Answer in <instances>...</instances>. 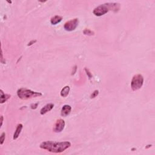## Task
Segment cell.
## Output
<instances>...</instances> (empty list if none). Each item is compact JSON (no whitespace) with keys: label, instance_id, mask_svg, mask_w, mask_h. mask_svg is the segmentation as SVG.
<instances>
[{"label":"cell","instance_id":"6da1fadb","mask_svg":"<svg viewBox=\"0 0 155 155\" xmlns=\"http://www.w3.org/2000/svg\"><path fill=\"white\" fill-rule=\"evenodd\" d=\"M71 146V143L68 141L64 142H55V141H45L40 144V148L48 152L60 153L64 152L65 150Z\"/></svg>","mask_w":155,"mask_h":155},{"label":"cell","instance_id":"7a4b0ae2","mask_svg":"<svg viewBox=\"0 0 155 155\" xmlns=\"http://www.w3.org/2000/svg\"><path fill=\"white\" fill-rule=\"evenodd\" d=\"M119 9V4L118 3H106L101 4L93 10V14L97 16H102L112 10L114 12H117Z\"/></svg>","mask_w":155,"mask_h":155},{"label":"cell","instance_id":"3957f363","mask_svg":"<svg viewBox=\"0 0 155 155\" xmlns=\"http://www.w3.org/2000/svg\"><path fill=\"white\" fill-rule=\"evenodd\" d=\"M17 95L20 99L26 100V99L32 98V97L41 96L43 94L40 92H36V91H32L31 90L21 88L17 91Z\"/></svg>","mask_w":155,"mask_h":155},{"label":"cell","instance_id":"277c9868","mask_svg":"<svg viewBox=\"0 0 155 155\" xmlns=\"http://www.w3.org/2000/svg\"><path fill=\"white\" fill-rule=\"evenodd\" d=\"M143 84V78L141 74H135L131 81V88L133 91L140 89Z\"/></svg>","mask_w":155,"mask_h":155},{"label":"cell","instance_id":"5b68a950","mask_svg":"<svg viewBox=\"0 0 155 155\" xmlns=\"http://www.w3.org/2000/svg\"><path fill=\"white\" fill-rule=\"evenodd\" d=\"M78 24H79V20L78 18H74L67 21L64 24V28L66 31L72 32L73 30H74L76 29Z\"/></svg>","mask_w":155,"mask_h":155},{"label":"cell","instance_id":"8992f818","mask_svg":"<svg viewBox=\"0 0 155 155\" xmlns=\"http://www.w3.org/2000/svg\"><path fill=\"white\" fill-rule=\"evenodd\" d=\"M65 127V121L63 119H59L55 122L54 126H53V130L55 133H60L64 129Z\"/></svg>","mask_w":155,"mask_h":155},{"label":"cell","instance_id":"52a82bcc","mask_svg":"<svg viewBox=\"0 0 155 155\" xmlns=\"http://www.w3.org/2000/svg\"><path fill=\"white\" fill-rule=\"evenodd\" d=\"M72 110V107L69 105H64L62 107L61 112V114L62 116L66 117L70 113Z\"/></svg>","mask_w":155,"mask_h":155},{"label":"cell","instance_id":"ba28073f","mask_svg":"<svg viewBox=\"0 0 155 155\" xmlns=\"http://www.w3.org/2000/svg\"><path fill=\"white\" fill-rule=\"evenodd\" d=\"M54 107V104H52V103H49V104H47V105L41 108V111H40V113L42 115H44L45 113H47L48 112H50V111Z\"/></svg>","mask_w":155,"mask_h":155},{"label":"cell","instance_id":"9c48e42d","mask_svg":"<svg viewBox=\"0 0 155 155\" xmlns=\"http://www.w3.org/2000/svg\"><path fill=\"white\" fill-rule=\"evenodd\" d=\"M22 127H23V126H22V124H18V125H17L16 130H15L14 134H13V139H14V140H16V139L19 137V136H20L21 132Z\"/></svg>","mask_w":155,"mask_h":155},{"label":"cell","instance_id":"30bf717a","mask_svg":"<svg viewBox=\"0 0 155 155\" xmlns=\"http://www.w3.org/2000/svg\"><path fill=\"white\" fill-rule=\"evenodd\" d=\"M62 16H59V15H56V16H53L52 18L50 19V22L52 25H56L57 24L60 23L61 21H62Z\"/></svg>","mask_w":155,"mask_h":155},{"label":"cell","instance_id":"8fae6325","mask_svg":"<svg viewBox=\"0 0 155 155\" xmlns=\"http://www.w3.org/2000/svg\"><path fill=\"white\" fill-rule=\"evenodd\" d=\"M70 91V87L69 86H65L61 90L60 95L62 97H66L68 95Z\"/></svg>","mask_w":155,"mask_h":155},{"label":"cell","instance_id":"7c38bea8","mask_svg":"<svg viewBox=\"0 0 155 155\" xmlns=\"http://www.w3.org/2000/svg\"><path fill=\"white\" fill-rule=\"evenodd\" d=\"M10 97V95L5 94L4 93L2 90H1V104H3L4 102H5V101Z\"/></svg>","mask_w":155,"mask_h":155},{"label":"cell","instance_id":"4fadbf2b","mask_svg":"<svg viewBox=\"0 0 155 155\" xmlns=\"http://www.w3.org/2000/svg\"><path fill=\"white\" fill-rule=\"evenodd\" d=\"M83 33L85 35H88V36H91L94 35V32H92L90 29H87V28H85V29L84 30Z\"/></svg>","mask_w":155,"mask_h":155},{"label":"cell","instance_id":"5bb4252c","mask_svg":"<svg viewBox=\"0 0 155 155\" xmlns=\"http://www.w3.org/2000/svg\"><path fill=\"white\" fill-rule=\"evenodd\" d=\"M5 134L4 132H3V133L1 134V137H0V144L1 145L3 144V143L5 141Z\"/></svg>","mask_w":155,"mask_h":155},{"label":"cell","instance_id":"9a60e30c","mask_svg":"<svg viewBox=\"0 0 155 155\" xmlns=\"http://www.w3.org/2000/svg\"><path fill=\"white\" fill-rule=\"evenodd\" d=\"M98 93H99V91L98 90H95L92 93V94L91 95L90 97H91V98H94V97L97 96V95H98Z\"/></svg>","mask_w":155,"mask_h":155},{"label":"cell","instance_id":"2e32d148","mask_svg":"<svg viewBox=\"0 0 155 155\" xmlns=\"http://www.w3.org/2000/svg\"><path fill=\"white\" fill-rule=\"evenodd\" d=\"M38 106V103H36V104H33L31 105V108L32 109H36L37 108Z\"/></svg>","mask_w":155,"mask_h":155},{"label":"cell","instance_id":"e0dca14e","mask_svg":"<svg viewBox=\"0 0 155 155\" xmlns=\"http://www.w3.org/2000/svg\"><path fill=\"white\" fill-rule=\"evenodd\" d=\"M36 42V40H32V41H31L30 42V43H28L27 45H28V46H30V45H33L34 43H35Z\"/></svg>","mask_w":155,"mask_h":155},{"label":"cell","instance_id":"ac0fdd59","mask_svg":"<svg viewBox=\"0 0 155 155\" xmlns=\"http://www.w3.org/2000/svg\"><path fill=\"white\" fill-rule=\"evenodd\" d=\"M3 50H2L1 49V61L2 63H3Z\"/></svg>","mask_w":155,"mask_h":155},{"label":"cell","instance_id":"d6986e66","mask_svg":"<svg viewBox=\"0 0 155 155\" xmlns=\"http://www.w3.org/2000/svg\"><path fill=\"white\" fill-rule=\"evenodd\" d=\"M3 116H1V127L3 125Z\"/></svg>","mask_w":155,"mask_h":155}]
</instances>
